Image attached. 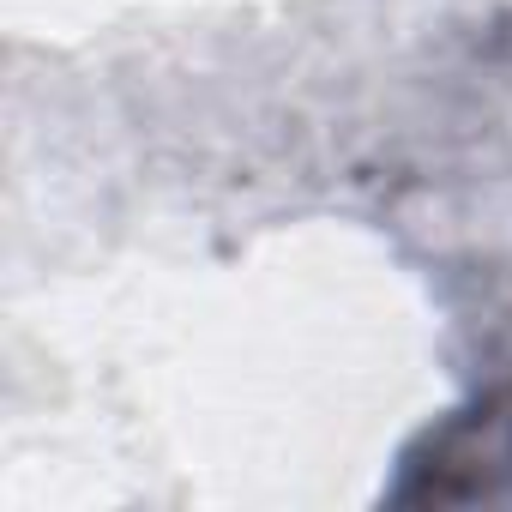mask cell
Returning <instances> with one entry per match:
<instances>
[{
  "label": "cell",
  "instance_id": "6da1fadb",
  "mask_svg": "<svg viewBox=\"0 0 512 512\" xmlns=\"http://www.w3.org/2000/svg\"><path fill=\"white\" fill-rule=\"evenodd\" d=\"M512 482V386L482 392L476 404L434 422L410 452L392 500L404 506H452L482 500Z\"/></svg>",
  "mask_w": 512,
  "mask_h": 512
}]
</instances>
